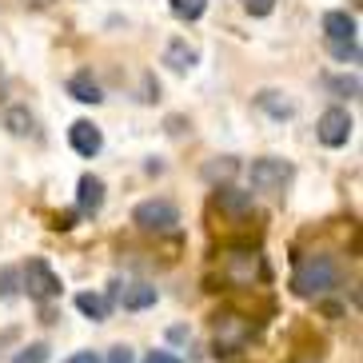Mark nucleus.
Returning <instances> with one entry per match:
<instances>
[{"label":"nucleus","instance_id":"nucleus-14","mask_svg":"<svg viewBox=\"0 0 363 363\" xmlns=\"http://www.w3.org/2000/svg\"><path fill=\"white\" fill-rule=\"evenodd\" d=\"M256 104H259V112H267V116H276V120H288L291 112H296V104H291L284 92H272V88H267V92H259Z\"/></svg>","mask_w":363,"mask_h":363},{"label":"nucleus","instance_id":"nucleus-17","mask_svg":"<svg viewBox=\"0 0 363 363\" xmlns=\"http://www.w3.org/2000/svg\"><path fill=\"white\" fill-rule=\"evenodd\" d=\"M33 112H28V108L24 104H12L9 112H4V128L12 132V136H28V132H33Z\"/></svg>","mask_w":363,"mask_h":363},{"label":"nucleus","instance_id":"nucleus-6","mask_svg":"<svg viewBox=\"0 0 363 363\" xmlns=\"http://www.w3.org/2000/svg\"><path fill=\"white\" fill-rule=\"evenodd\" d=\"M352 116H347V108H328L315 124V136H320L323 148H343L347 140H352Z\"/></svg>","mask_w":363,"mask_h":363},{"label":"nucleus","instance_id":"nucleus-20","mask_svg":"<svg viewBox=\"0 0 363 363\" xmlns=\"http://www.w3.org/2000/svg\"><path fill=\"white\" fill-rule=\"evenodd\" d=\"M48 343H28V347H21V352H16V359L12 363H48Z\"/></svg>","mask_w":363,"mask_h":363},{"label":"nucleus","instance_id":"nucleus-12","mask_svg":"<svg viewBox=\"0 0 363 363\" xmlns=\"http://www.w3.org/2000/svg\"><path fill=\"white\" fill-rule=\"evenodd\" d=\"M196 60H200V52H196L188 40H172L168 48H164V65H168L172 72H192Z\"/></svg>","mask_w":363,"mask_h":363},{"label":"nucleus","instance_id":"nucleus-9","mask_svg":"<svg viewBox=\"0 0 363 363\" xmlns=\"http://www.w3.org/2000/svg\"><path fill=\"white\" fill-rule=\"evenodd\" d=\"M76 203H80L84 216H96L104 208V180L100 176H80V184H76Z\"/></svg>","mask_w":363,"mask_h":363},{"label":"nucleus","instance_id":"nucleus-7","mask_svg":"<svg viewBox=\"0 0 363 363\" xmlns=\"http://www.w3.org/2000/svg\"><path fill=\"white\" fill-rule=\"evenodd\" d=\"M247 335H252V328H247L244 315H220V320H216V355L244 352Z\"/></svg>","mask_w":363,"mask_h":363},{"label":"nucleus","instance_id":"nucleus-11","mask_svg":"<svg viewBox=\"0 0 363 363\" xmlns=\"http://www.w3.org/2000/svg\"><path fill=\"white\" fill-rule=\"evenodd\" d=\"M359 24H355V16H347V12H323V36L328 40H359Z\"/></svg>","mask_w":363,"mask_h":363},{"label":"nucleus","instance_id":"nucleus-1","mask_svg":"<svg viewBox=\"0 0 363 363\" xmlns=\"http://www.w3.org/2000/svg\"><path fill=\"white\" fill-rule=\"evenodd\" d=\"M291 288L299 296H328L331 288H340V264L331 256H303L296 264V276H291Z\"/></svg>","mask_w":363,"mask_h":363},{"label":"nucleus","instance_id":"nucleus-2","mask_svg":"<svg viewBox=\"0 0 363 363\" xmlns=\"http://www.w3.org/2000/svg\"><path fill=\"white\" fill-rule=\"evenodd\" d=\"M264 276H267L264 256L252 252V247H235V252L224 256V279L232 288H252V284H259Z\"/></svg>","mask_w":363,"mask_h":363},{"label":"nucleus","instance_id":"nucleus-15","mask_svg":"<svg viewBox=\"0 0 363 363\" xmlns=\"http://www.w3.org/2000/svg\"><path fill=\"white\" fill-rule=\"evenodd\" d=\"M216 203H220L224 212H232V216H244V212H252V192H240V188H220V192H216Z\"/></svg>","mask_w":363,"mask_h":363},{"label":"nucleus","instance_id":"nucleus-8","mask_svg":"<svg viewBox=\"0 0 363 363\" xmlns=\"http://www.w3.org/2000/svg\"><path fill=\"white\" fill-rule=\"evenodd\" d=\"M68 144H72V152H80V156H96V152L104 148V132H100L92 120H76L72 128H68Z\"/></svg>","mask_w":363,"mask_h":363},{"label":"nucleus","instance_id":"nucleus-23","mask_svg":"<svg viewBox=\"0 0 363 363\" xmlns=\"http://www.w3.org/2000/svg\"><path fill=\"white\" fill-rule=\"evenodd\" d=\"M232 172H235V164H232V160H228V156H224V164H212V168H208V176H212V180H216V176H232Z\"/></svg>","mask_w":363,"mask_h":363},{"label":"nucleus","instance_id":"nucleus-4","mask_svg":"<svg viewBox=\"0 0 363 363\" xmlns=\"http://www.w3.org/2000/svg\"><path fill=\"white\" fill-rule=\"evenodd\" d=\"M21 279H24V291L33 299H40V303L60 296V276H56L52 267H48V259H40V256H33L21 267Z\"/></svg>","mask_w":363,"mask_h":363},{"label":"nucleus","instance_id":"nucleus-13","mask_svg":"<svg viewBox=\"0 0 363 363\" xmlns=\"http://www.w3.org/2000/svg\"><path fill=\"white\" fill-rule=\"evenodd\" d=\"M68 96L80 100V104H100L104 92H100V84L92 80V72H76L72 80H68Z\"/></svg>","mask_w":363,"mask_h":363},{"label":"nucleus","instance_id":"nucleus-16","mask_svg":"<svg viewBox=\"0 0 363 363\" xmlns=\"http://www.w3.org/2000/svg\"><path fill=\"white\" fill-rule=\"evenodd\" d=\"M76 311H84L88 320H108L112 303H108L104 296H96V291H80V296H76Z\"/></svg>","mask_w":363,"mask_h":363},{"label":"nucleus","instance_id":"nucleus-24","mask_svg":"<svg viewBox=\"0 0 363 363\" xmlns=\"http://www.w3.org/2000/svg\"><path fill=\"white\" fill-rule=\"evenodd\" d=\"M108 363H136V359H132L128 347H112V352H108Z\"/></svg>","mask_w":363,"mask_h":363},{"label":"nucleus","instance_id":"nucleus-25","mask_svg":"<svg viewBox=\"0 0 363 363\" xmlns=\"http://www.w3.org/2000/svg\"><path fill=\"white\" fill-rule=\"evenodd\" d=\"M144 363H180V359H176V355H172V352H152V355H148V359H144Z\"/></svg>","mask_w":363,"mask_h":363},{"label":"nucleus","instance_id":"nucleus-27","mask_svg":"<svg viewBox=\"0 0 363 363\" xmlns=\"http://www.w3.org/2000/svg\"><path fill=\"white\" fill-rule=\"evenodd\" d=\"M24 9H48V4H56V0H21Z\"/></svg>","mask_w":363,"mask_h":363},{"label":"nucleus","instance_id":"nucleus-21","mask_svg":"<svg viewBox=\"0 0 363 363\" xmlns=\"http://www.w3.org/2000/svg\"><path fill=\"white\" fill-rule=\"evenodd\" d=\"M328 88L340 96H359V76H335V80H328Z\"/></svg>","mask_w":363,"mask_h":363},{"label":"nucleus","instance_id":"nucleus-3","mask_svg":"<svg viewBox=\"0 0 363 363\" xmlns=\"http://www.w3.org/2000/svg\"><path fill=\"white\" fill-rule=\"evenodd\" d=\"M247 180H252L256 192H284L291 184V164L276 160V156H259V160H252V168H247Z\"/></svg>","mask_w":363,"mask_h":363},{"label":"nucleus","instance_id":"nucleus-22","mask_svg":"<svg viewBox=\"0 0 363 363\" xmlns=\"http://www.w3.org/2000/svg\"><path fill=\"white\" fill-rule=\"evenodd\" d=\"M240 4L247 16H272V9H276V0H240Z\"/></svg>","mask_w":363,"mask_h":363},{"label":"nucleus","instance_id":"nucleus-5","mask_svg":"<svg viewBox=\"0 0 363 363\" xmlns=\"http://www.w3.org/2000/svg\"><path fill=\"white\" fill-rule=\"evenodd\" d=\"M132 220H136L144 232H172V228L180 224V212H176L172 200H144V203H136Z\"/></svg>","mask_w":363,"mask_h":363},{"label":"nucleus","instance_id":"nucleus-26","mask_svg":"<svg viewBox=\"0 0 363 363\" xmlns=\"http://www.w3.org/2000/svg\"><path fill=\"white\" fill-rule=\"evenodd\" d=\"M68 363H100V355H96V352H76Z\"/></svg>","mask_w":363,"mask_h":363},{"label":"nucleus","instance_id":"nucleus-28","mask_svg":"<svg viewBox=\"0 0 363 363\" xmlns=\"http://www.w3.org/2000/svg\"><path fill=\"white\" fill-rule=\"evenodd\" d=\"M299 363H315V359H299Z\"/></svg>","mask_w":363,"mask_h":363},{"label":"nucleus","instance_id":"nucleus-18","mask_svg":"<svg viewBox=\"0 0 363 363\" xmlns=\"http://www.w3.org/2000/svg\"><path fill=\"white\" fill-rule=\"evenodd\" d=\"M172 12L180 21H200L203 12H208V0H172Z\"/></svg>","mask_w":363,"mask_h":363},{"label":"nucleus","instance_id":"nucleus-19","mask_svg":"<svg viewBox=\"0 0 363 363\" xmlns=\"http://www.w3.org/2000/svg\"><path fill=\"white\" fill-rule=\"evenodd\" d=\"M328 52L335 56V60H359V40H328Z\"/></svg>","mask_w":363,"mask_h":363},{"label":"nucleus","instance_id":"nucleus-10","mask_svg":"<svg viewBox=\"0 0 363 363\" xmlns=\"http://www.w3.org/2000/svg\"><path fill=\"white\" fill-rule=\"evenodd\" d=\"M116 299H120V308L144 311V308H152V303H156V288H152V284H120Z\"/></svg>","mask_w":363,"mask_h":363}]
</instances>
